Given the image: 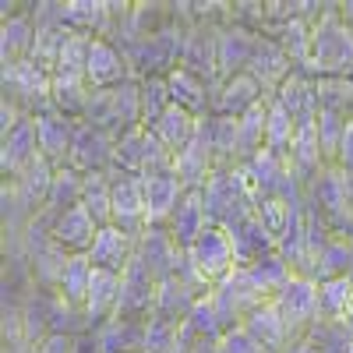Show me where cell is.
Masks as SVG:
<instances>
[{
	"instance_id": "obj_1",
	"label": "cell",
	"mask_w": 353,
	"mask_h": 353,
	"mask_svg": "<svg viewBox=\"0 0 353 353\" xmlns=\"http://www.w3.org/2000/svg\"><path fill=\"white\" fill-rule=\"evenodd\" d=\"M301 74L311 81L353 74V28L343 21L339 4H325V11L311 25V61Z\"/></svg>"
},
{
	"instance_id": "obj_2",
	"label": "cell",
	"mask_w": 353,
	"mask_h": 353,
	"mask_svg": "<svg viewBox=\"0 0 353 353\" xmlns=\"http://www.w3.org/2000/svg\"><path fill=\"white\" fill-rule=\"evenodd\" d=\"M205 216H209V226H219V230H233L241 226L244 219L254 216V191L248 184V176L241 166H219L209 184H205Z\"/></svg>"
},
{
	"instance_id": "obj_3",
	"label": "cell",
	"mask_w": 353,
	"mask_h": 353,
	"mask_svg": "<svg viewBox=\"0 0 353 353\" xmlns=\"http://www.w3.org/2000/svg\"><path fill=\"white\" fill-rule=\"evenodd\" d=\"M50 88H53V74L46 68H39L32 57L4 68V99L21 106L28 117H39V113L53 110Z\"/></svg>"
},
{
	"instance_id": "obj_4",
	"label": "cell",
	"mask_w": 353,
	"mask_h": 353,
	"mask_svg": "<svg viewBox=\"0 0 353 353\" xmlns=\"http://www.w3.org/2000/svg\"><path fill=\"white\" fill-rule=\"evenodd\" d=\"M209 297H212V307H216V314H219L223 332L244 325V318H248L254 307L269 304V301H265L261 293H258V286L251 283L248 269H233L223 283H216V286H212Z\"/></svg>"
},
{
	"instance_id": "obj_5",
	"label": "cell",
	"mask_w": 353,
	"mask_h": 353,
	"mask_svg": "<svg viewBox=\"0 0 353 353\" xmlns=\"http://www.w3.org/2000/svg\"><path fill=\"white\" fill-rule=\"evenodd\" d=\"M279 318L286 321V332H290V343L293 339H304L311 332V325L321 318L318 314V283L311 276H293L276 297H272Z\"/></svg>"
},
{
	"instance_id": "obj_6",
	"label": "cell",
	"mask_w": 353,
	"mask_h": 353,
	"mask_svg": "<svg viewBox=\"0 0 353 353\" xmlns=\"http://www.w3.org/2000/svg\"><path fill=\"white\" fill-rule=\"evenodd\" d=\"M156 290H159V279L149 272V265L134 254L131 265L124 269V276H121V297H117L113 318H121V321H149L152 307H156Z\"/></svg>"
},
{
	"instance_id": "obj_7",
	"label": "cell",
	"mask_w": 353,
	"mask_h": 353,
	"mask_svg": "<svg viewBox=\"0 0 353 353\" xmlns=\"http://www.w3.org/2000/svg\"><path fill=\"white\" fill-rule=\"evenodd\" d=\"M258 36L254 28L241 25V21H219L216 28V68H219V81L233 78V74H244L251 57H254V46H258Z\"/></svg>"
},
{
	"instance_id": "obj_8",
	"label": "cell",
	"mask_w": 353,
	"mask_h": 353,
	"mask_svg": "<svg viewBox=\"0 0 353 353\" xmlns=\"http://www.w3.org/2000/svg\"><path fill=\"white\" fill-rule=\"evenodd\" d=\"M194 269L201 272V279L216 286L223 283L233 269H237V258H233V244H230V233L219 226H205V233L188 248Z\"/></svg>"
},
{
	"instance_id": "obj_9",
	"label": "cell",
	"mask_w": 353,
	"mask_h": 353,
	"mask_svg": "<svg viewBox=\"0 0 353 353\" xmlns=\"http://www.w3.org/2000/svg\"><path fill=\"white\" fill-rule=\"evenodd\" d=\"M113 176V226H121L124 233H131L134 241H141V233L149 230V219H145V194H141V176L131 173H117Z\"/></svg>"
},
{
	"instance_id": "obj_10",
	"label": "cell",
	"mask_w": 353,
	"mask_h": 353,
	"mask_svg": "<svg viewBox=\"0 0 353 353\" xmlns=\"http://www.w3.org/2000/svg\"><path fill=\"white\" fill-rule=\"evenodd\" d=\"M219 170V159H216V149H212V138H209V128H198L194 141L188 145L184 152H176L173 159V173L181 176V184L188 191H205V184H209V176Z\"/></svg>"
},
{
	"instance_id": "obj_11",
	"label": "cell",
	"mask_w": 353,
	"mask_h": 353,
	"mask_svg": "<svg viewBox=\"0 0 353 353\" xmlns=\"http://www.w3.org/2000/svg\"><path fill=\"white\" fill-rule=\"evenodd\" d=\"M113 149H117V141L106 131L78 121L74 145H71V163L68 166L78 170V173H85V176L88 173H110L113 170Z\"/></svg>"
},
{
	"instance_id": "obj_12",
	"label": "cell",
	"mask_w": 353,
	"mask_h": 353,
	"mask_svg": "<svg viewBox=\"0 0 353 353\" xmlns=\"http://www.w3.org/2000/svg\"><path fill=\"white\" fill-rule=\"evenodd\" d=\"M39 156H43V152H39L36 117H21V124L11 128V131L4 134V141H0V173H4L8 181H14V176H21Z\"/></svg>"
},
{
	"instance_id": "obj_13",
	"label": "cell",
	"mask_w": 353,
	"mask_h": 353,
	"mask_svg": "<svg viewBox=\"0 0 353 353\" xmlns=\"http://www.w3.org/2000/svg\"><path fill=\"white\" fill-rule=\"evenodd\" d=\"M85 78L92 88H117L134 78L131 64L124 50L110 43V39H92V46H88V64H85Z\"/></svg>"
},
{
	"instance_id": "obj_14",
	"label": "cell",
	"mask_w": 353,
	"mask_h": 353,
	"mask_svg": "<svg viewBox=\"0 0 353 353\" xmlns=\"http://www.w3.org/2000/svg\"><path fill=\"white\" fill-rule=\"evenodd\" d=\"M248 74L265 88V96H276L279 92V85L293 74V61L286 57V50L272 39V36H258V46H254V57H251V64H248Z\"/></svg>"
},
{
	"instance_id": "obj_15",
	"label": "cell",
	"mask_w": 353,
	"mask_h": 353,
	"mask_svg": "<svg viewBox=\"0 0 353 353\" xmlns=\"http://www.w3.org/2000/svg\"><path fill=\"white\" fill-rule=\"evenodd\" d=\"M61 21L68 32H78L88 39H110L106 32L113 25V8H110V0H64Z\"/></svg>"
},
{
	"instance_id": "obj_16",
	"label": "cell",
	"mask_w": 353,
	"mask_h": 353,
	"mask_svg": "<svg viewBox=\"0 0 353 353\" xmlns=\"http://www.w3.org/2000/svg\"><path fill=\"white\" fill-rule=\"evenodd\" d=\"M36 128H39V152H43V159H50L57 170H64L71 163V145H74L78 121H71V117L57 113V110H46V113L36 117Z\"/></svg>"
},
{
	"instance_id": "obj_17",
	"label": "cell",
	"mask_w": 353,
	"mask_h": 353,
	"mask_svg": "<svg viewBox=\"0 0 353 353\" xmlns=\"http://www.w3.org/2000/svg\"><path fill=\"white\" fill-rule=\"evenodd\" d=\"M184 184L176 173H159V176H145L141 181V194H145V219L149 226H166L170 216L176 212V205L184 198Z\"/></svg>"
},
{
	"instance_id": "obj_18",
	"label": "cell",
	"mask_w": 353,
	"mask_h": 353,
	"mask_svg": "<svg viewBox=\"0 0 353 353\" xmlns=\"http://www.w3.org/2000/svg\"><path fill=\"white\" fill-rule=\"evenodd\" d=\"M216 28L219 25H191L181 68L198 74L201 81H209L212 88L219 85V68H216Z\"/></svg>"
},
{
	"instance_id": "obj_19",
	"label": "cell",
	"mask_w": 353,
	"mask_h": 353,
	"mask_svg": "<svg viewBox=\"0 0 353 353\" xmlns=\"http://www.w3.org/2000/svg\"><path fill=\"white\" fill-rule=\"evenodd\" d=\"M138 254V241L131 237V233H124L121 226H99L96 233V244L92 251H88V258H92L96 269H106V272H121L131 265V258Z\"/></svg>"
},
{
	"instance_id": "obj_20",
	"label": "cell",
	"mask_w": 353,
	"mask_h": 353,
	"mask_svg": "<svg viewBox=\"0 0 353 353\" xmlns=\"http://www.w3.org/2000/svg\"><path fill=\"white\" fill-rule=\"evenodd\" d=\"M261 99H269V96H265V88L244 71V74H233V78H226V81L216 85V92H212V113H219V117H244Z\"/></svg>"
},
{
	"instance_id": "obj_21",
	"label": "cell",
	"mask_w": 353,
	"mask_h": 353,
	"mask_svg": "<svg viewBox=\"0 0 353 353\" xmlns=\"http://www.w3.org/2000/svg\"><path fill=\"white\" fill-rule=\"evenodd\" d=\"M117 297H121V272L96 269V272H92V286H88V301H85V307H81L88 332H99L106 321H113Z\"/></svg>"
},
{
	"instance_id": "obj_22",
	"label": "cell",
	"mask_w": 353,
	"mask_h": 353,
	"mask_svg": "<svg viewBox=\"0 0 353 353\" xmlns=\"http://www.w3.org/2000/svg\"><path fill=\"white\" fill-rule=\"evenodd\" d=\"M96 233H99V223L88 216L85 205H74V209L53 219V241L68 254H88L96 244Z\"/></svg>"
},
{
	"instance_id": "obj_23",
	"label": "cell",
	"mask_w": 353,
	"mask_h": 353,
	"mask_svg": "<svg viewBox=\"0 0 353 353\" xmlns=\"http://www.w3.org/2000/svg\"><path fill=\"white\" fill-rule=\"evenodd\" d=\"M166 88H170V103L173 106H181V110L201 117V121H205V117H212V92H216V88L209 81H201L198 74L176 68V71L166 74Z\"/></svg>"
},
{
	"instance_id": "obj_24",
	"label": "cell",
	"mask_w": 353,
	"mask_h": 353,
	"mask_svg": "<svg viewBox=\"0 0 353 353\" xmlns=\"http://www.w3.org/2000/svg\"><path fill=\"white\" fill-rule=\"evenodd\" d=\"M32 46H36V18H32V11L4 14V25H0V61H4V68L18 64V61H28V57H32Z\"/></svg>"
},
{
	"instance_id": "obj_25",
	"label": "cell",
	"mask_w": 353,
	"mask_h": 353,
	"mask_svg": "<svg viewBox=\"0 0 353 353\" xmlns=\"http://www.w3.org/2000/svg\"><path fill=\"white\" fill-rule=\"evenodd\" d=\"M230 233V244H233V258H237V269H248V265L261 261L265 254H276V237L261 226L258 216L244 219L241 226L226 230Z\"/></svg>"
},
{
	"instance_id": "obj_26",
	"label": "cell",
	"mask_w": 353,
	"mask_h": 353,
	"mask_svg": "<svg viewBox=\"0 0 353 353\" xmlns=\"http://www.w3.org/2000/svg\"><path fill=\"white\" fill-rule=\"evenodd\" d=\"M170 233H173V241H176V248H191L201 233H205V226H209V216H205V194L201 191H184V198H181V205H176V212L170 216Z\"/></svg>"
},
{
	"instance_id": "obj_27",
	"label": "cell",
	"mask_w": 353,
	"mask_h": 353,
	"mask_svg": "<svg viewBox=\"0 0 353 353\" xmlns=\"http://www.w3.org/2000/svg\"><path fill=\"white\" fill-rule=\"evenodd\" d=\"M176 251H181V248H176L170 226H149L141 233V241H138V258L149 265V272L156 279H170L173 276Z\"/></svg>"
},
{
	"instance_id": "obj_28",
	"label": "cell",
	"mask_w": 353,
	"mask_h": 353,
	"mask_svg": "<svg viewBox=\"0 0 353 353\" xmlns=\"http://www.w3.org/2000/svg\"><path fill=\"white\" fill-rule=\"evenodd\" d=\"M241 170L248 176L254 198H272L279 191V184H283L286 170H290V159H283V156H276L269 149H261L258 156H251L248 163H241Z\"/></svg>"
},
{
	"instance_id": "obj_29",
	"label": "cell",
	"mask_w": 353,
	"mask_h": 353,
	"mask_svg": "<svg viewBox=\"0 0 353 353\" xmlns=\"http://www.w3.org/2000/svg\"><path fill=\"white\" fill-rule=\"evenodd\" d=\"M272 99L283 103L297 124L318 121V88H314V81H311L307 74H301V71H293V74L279 85V92H276Z\"/></svg>"
},
{
	"instance_id": "obj_30",
	"label": "cell",
	"mask_w": 353,
	"mask_h": 353,
	"mask_svg": "<svg viewBox=\"0 0 353 353\" xmlns=\"http://www.w3.org/2000/svg\"><path fill=\"white\" fill-rule=\"evenodd\" d=\"M244 329L254 336V343H258L261 350H269V353H283V350L290 346L286 321L279 318V311H276L272 301L261 304V307H254V311L244 318Z\"/></svg>"
},
{
	"instance_id": "obj_31",
	"label": "cell",
	"mask_w": 353,
	"mask_h": 353,
	"mask_svg": "<svg viewBox=\"0 0 353 353\" xmlns=\"http://www.w3.org/2000/svg\"><path fill=\"white\" fill-rule=\"evenodd\" d=\"M88 96H92V85H88L85 74H53V88H50V99L53 110L71 117V121H81Z\"/></svg>"
},
{
	"instance_id": "obj_32",
	"label": "cell",
	"mask_w": 353,
	"mask_h": 353,
	"mask_svg": "<svg viewBox=\"0 0 353 353\" xmlns=\"http://www.w3.org/2000/svg\"><path fill=\"white\" fill-rule=\"evenodd\" d=\"M198 128H201V117H194V113H188V110H181V106H170V110L163 113V121H159L152 131H156V138L166 145V149L176 156V152H184L188 145L194 141Z\"/></svg>"
},
{
	"instance_id": "obj_33",
	"label": "cell",
	"mask_w": 353,
	"mask_h": 353,
	"mask_svg": "<svg viewBox=\"0 0 353 353\" xmlns=\"http://www.w3.org/2000/svg\"><path fill=\"white\" fill-rule=\"evenodd\" d=\"M265 36H272L286 57L293 61V71H304L307 61H311V21L307 18H293L286 25H272V28H265Z\"/></svg>"
},
{
	"instance_id": "obj_34",
	"label": "cell",
	"mask_w": 353,
	"mask_h": 353,
	"mask_svg": "<svg viewBox=\"0 0 353 353\" xmlns=\"http://www.w3.org/2000/svg\"><path fill=\"white\" fill-rule=\"evenodd\" d=\"M198 301H201L198 293H194V290H188L184 283H176L173 276H170V279H159L152 318H166V321H173V325H181V321L191 314V307H194Z\"/></svg>"
},
{
	"instance_id": "obj_35",
	"label": "cell",
	"mask_w": 353,
	"mask_h": 353,
	"mask_svg": "<svg viewBox=\"0 0 353 353\" xmlns=\"http://www.w3.org/2000/svg\"><path fill=\"white\" fill-rule=\"evenodd\" d=\"M99 353H145V321L113 318L96 332Z\"/></svg>"
},
{
	"instance_id": "obj_36",
	"label": "cell",
	"mask_w": 353,
	"mask_h": 353,
	"mask_svg": "<svg viewBox=\"0 0 353 353\" xmlns=\"http://www.w3.org/2000/svg\"><path fill=\"white\" fill-rule=\"evenodd\" d=\"M81 191H85V173L64 166L53 173V184H50V194H46V205L43 212L46 216H64L68 209H74V205H81Z\"/></svg>"
},
{
	"instance_id": "obj_37",
	"label": "cell",
	"mask_w": 353,
	"mask_h": 353,
	"mask_svg": "<svg viewBox=\"0 0 353 353\" xmlns=\"http://www.w3.org/2000/svg\"><path fill=\"white\" fill-rule=\"evenodd\" d=\"M145 156H149V128H131L128 134L117 138L113 170L131 173V176H145Z\"/></svg>"
},
{
	"instance_id": "obj_38",
	"label": "cell",
	"mask_w": 353,
	"mask_h": 353,
	"mask_svg": "<svg viewBox=\"0 0 353 353\" xmlns=\"http://www.w3.org/2000/svg\"><path fill=\"white\" fill-rule=\"evenodd\" d=\"M353 269V241L346 237H332L329 248L318 254V261L311 265V279L314 283H329V279H343Z\"/></svg>"
},
{
	"instance_id": "obj_39",
	"label": "cell",
	"mask_w": 353,
	"mask_h": 353,
	"mask_svg": "<svg viewBox=\"0 0 353 353\" xmlns=\"http://www.w3.org/2000/svg\"><path fill=\"white\" fill-rule=\"evenodd\" d=\"M92 272H96V265H92V258L88 254H71V261H68V269H64V279H61V297L71 304V307H85V301H88V286H92Z\"/></svg>"
},
{
	"instance_id": "obj_40",
	"label": "cell",
	"mask_w": 353,
	"mask_h": 353,
	"mask_svg": "<svg viewBox=\"0 0 353 353\" xmlns=\"http://www.w3.org/2000/svg\"><path fill=\"white\" fill-rule=\"evenodd\" d=\"M81 205L99 226H110L113 223V176L110 173H88L85 191H81Z\"/></svg>"
},
{
	"instance_id": "obj_41",
	"label": "cell",
	"mask_w": 353,
	"mask_h": 353,
	"mask_svg": "<svg viewBox=\"0 0 353 353\" xmlns=\"http://www.w3.org/2000/svg\"><path fill=\"white\" fill-rule=\"evenodd\" d=\"M350 307H353V283H350V276L318 283V314L325 321H343L346 325Z\"/></svg>"
},
{
	"instance_id": "obj_42",
	"label": "cell",
	"mask_w": 353,
	"mask_h": 353,
	"mask_svg": "<svg viewBox=\"0 0 353 353\" xmlns=\"http://www.w3.org/2000/svg\"><path fill=\"white\" fill-rule=\"evenodd\" d=\"M248 276H251V283L258 286V293L265 301H272L276 293L293 279V269L279 258V254H265L261 261H254V265H248Z\"/></svg>"
},
{
	"instance_id": "obj_43",
	"label": "cell",
	"mask_w": 353,
	"mask_h": 353,
	"mask_svg": "<svg viewBox=\"0 0 353 353\" xmlns=\"http://www.w3.org/2000/svg\"><path fill=\"white\" fill-rule=\"evenodd\" d=\"M237 124H241V163H248L251 156H258L265 149V131H269V99H261L244 117H237Z\"/></svg>"
},
{
	"instance_id": "obj_44",
	"label": "cell",
	"mask_w": 353,
	"mask_h": 353,
	"mask_svg": "<svg viewBox=\"0 0 353 353\" xmlns=\"http://www.w3.org/2000/svg\"><path fill=\"white\" fill-rule=\"evenodd\" d=\"M293 134H297V121L290 117V110L276 99H269V131H265V149L290 159V145H293Z\"/></svg>"
},
{
	"instance_id": "obj_45",
	"label": "cell",
	"mask_w": 353,
	"mask_h": 353,
	"mask_svg": "<svg viewBox=\"0 0 353 353\" xmlns=\"http://www.w3.org/2000/svg\"><path fill=\"white\" fill-rule=\"evenodd\" d=\"M170 88L166 78H141V128H156L163 121V113L170 110Z\"/></svg>"
},
{
	"instance_id": "obj_46",
	"label": "cell",
	"mask_w": 353,
	"mask_h": 353,
	"mask_svg": "<svg viewBox=\"0 0 353 353\" xmlns=\"http://www.w3.org/2000/svg\"><path fill=\"white\" fill-rule=\"evenodd\" d=\"M307 339L318 346V353H353V332L343 325V321H325L318 318Z\"/></svg>"
},
{
	"instance_id": "obj_47",
	"label": "cell",
	"mask_w": 353,
	"mask_h": 353,
	"mask_svg": "<svg viewBox=\"0 0 353 353\" xmlns=\"http://www.w3.org/2000/svg\"><path fill=\"white\" fill-rule=\"evenodd\" d=\"M346 124H350V117H343V113H336V110H318V141H321V156H325L329 166H336V156H339Z\"/></svg>"
},
{
	"instance_id": "obj_48",
	"label": "cell",
	"mask_w": 353,
	"mask_h": 353,
	"mask_svg": "<svg viewBox=\"0 0 353 353\" xmlns=\"http://www.w3.org/2000/svg\"><path fill=\"white\" fill-rule=\"evenodd\" d=\"M307 205V201H304ZM254 216L261 219V226L272 233V237L279 241L283 237V230L290 226V216H293V205H286L283 198H258V205H254Z\"/></svg>"
},
{
	"instance_id": "obj_49",
	"label": "cell",
	"mask_w": 353,
	"mask_h": 353,
	"mask_svg": "<svg viewBox=\"0 0 353 353\" xmlns=\"http://www.w3.org/2000/svg\"><path fill=\"white\" fill-rule=\"evenodd\" d=\"M184 321H188V329H191L198 339H216V343L223 339V325H219V314H216V307H212V297H201Z\"/></svg>"
},
{
	"instance_id": "obj_50",
	"label": "cell",
	"mask_w": 353,
	"mask_h": 353,
	"mask_svg": "<svg viewBox=\"0 0 353 353\" xmlns=\"http://www.w3.org/2000/svg\"><path fill=\"white\" fill-rule=\"evenodd\" d=\"M219 353H269V350H261V346L254 343V336H251L244 325H237V329L223 332V339H219Z\"/></svg>"
},
{
	"instance_id": "obj_51",
	"label": "cell",
	"mask_w": 353,
	"mask_h": 353,
	"mask_svg": "<svg viewBox=\"0 0 353 353\" xmlns=\"http://www.w3.org/2000/svg\"><path fill=\"white\" fill-rule=\"evenodd\" d=\"M74 336H46L39 346H36V353H74Z\"/></svg>"
},
{
	"instance_id": "obj_52",
	"label": "cell",
	"mask_w": 353,
	"mask_h": 353,
	"mask_svg": "<svg viewBox=\"0 0 353 353\" xmlns=\"http://www.w3.org/2000/svg\"><path fill=\"white\" fill-rule=\"evenodd\" d=\"M336 166H339L343 173H353V121L346 124V134H343V145H339Z\"/></svg>"
},
{
	"instance_id": "obj_53",
	"label": "cell",
	"mask_w": 353,
	"mask_h": 353,
	"mask_svg": "<svg viewBox=\"0 0 353 353\" xmlns=\"http://www.w3.org/2000/svg\"><path fill=\"white\" fill-rule=\"evenodd\" d=\"M283 353H318V346H314V343L304 336V339H293V343H290Z\"/></svg>"
},
{
	"instance_id": "obj_54",
	"label": "cell",
	"mask_w": 353,
	"mask_h": 353,
	"mask_svg": "<svg viewBox=\"0 0 353 353\" xmlns=\"http://www.w3.org/2000/svg\"><path fill=\"white\" fill-rule=\"evenodd\" d=\"M191 353H219V343H216V339H205V343H198Z\"/></svg>"
},
{
	"instance_id": "obj_55",
	"label": "cell",
	"mask_w": 353,
	"mask_h": 353,
	"mask_svg": "<svg viewBox=\"0 0 353 353\" xmlns=\"http://www.w3.org/2000/svg\"><path fill=\"white\" fill-rule=\"evenodd\" d=\"M339 14H343V21L353 28V0H346V4H339Z\"/></svg>"
},
{
	"instance_id": "obj_56",
	"label": "cell",
	"mask_w": 353,
	"mask_h": 353,
	"mask_svg": "<svg viewBox=\"0 0 353 353\" xmlns=\"http://www.w3.org/2000/svg\"><path fill=\"white\" fill-rule=\"evenodd\" d=\"M346 81H350V88H353V74H350V78H346Z\"/></svg>"
},
{
	"instance_id": "obj_57",
	"label": "cell",
	"mask_w": 353,
	"mask_h": 353,
	"mask_svg": "<svg viewBox=\"0 0 353 353\" xmlns=\"http://www.w3.org/2000/svg\"><path fill=\"white\" fill-rule=\"evenodd\" d=\"M350 283H353V269H350Z\"/></svg>"
}]
</instances>
